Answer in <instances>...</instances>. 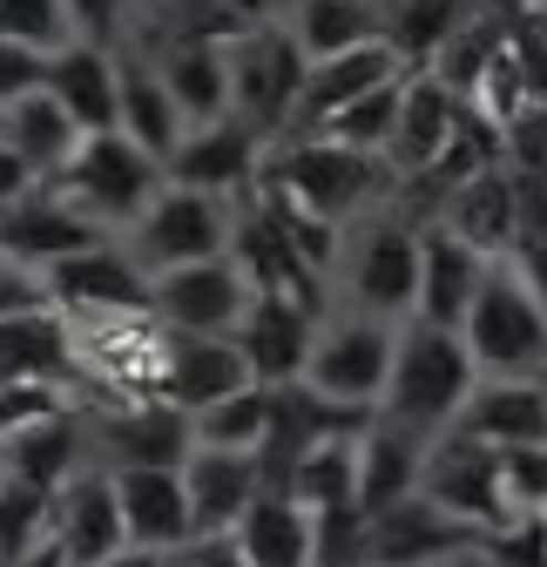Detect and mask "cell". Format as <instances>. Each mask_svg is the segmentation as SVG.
<instances>
[{
	"label": "cell",
	"instance_id": "cell-30",
	"mask_svg": "<svg viewBox=\"0 0 547 567\" xmlns=\"http://www.w3.org/2000/svg\"><path fill=\"white\" fill-rule=\"evenodd\" d=\"M426 433H413V425H392V419H365L359 433V514H379L392 501H405V493H420V466H426Z\"/></svg>",
	"mask_w": 547,
	"mask_h": 567
},
{
	"label": "cell",
	"instance_id": "cell-39",
	"mask_svg": "<svg viewBox=\"0 0 547 567\" xmlns=\"http://www.w3.org/2000/svg\"><path fill=\"white\" fill-rule=\"evenodd\" d=\"M0 41H28L41 54L75 41V21H68L61 0H0Z\"/></svg>",
	"mask_w": 547,
	"mask_h": 567
},
{
	"label": "cell",
	"instance_id": "cell-17",
	"mask_svg": "<svg viewBox=\"0 0 547 567\" xmlns=\"http://www.w3.org/2000/svg\"><path fill=\"white\" fill-rule=\"evenodd\" d=\"M318 318H324V311H311V305H298V298L250 291V305H244V318H237V331H230L237 351L250 359V379H257V385H291V379L305 372V359H311Z\"/></svg>",
	"mask_w": 547,
	"mask_h": 567
},
{
	"label": "cell",
	"instance_id": "cell-27",
	"mask_svg": "<svg viewBox=\"0 0 547 567\" xmlns=\"http://www.w3.org/2000/svg\"><path fill=\"white\" fill-rule=\"evenodd\" d=\"M494 257H481L473 244H460L453 230H440L433 217H420V298H413V318L420 324H446L460 331L473 291H481Z\"/></svg>",
	"mask_w": 547,
	"mask_h": 567
},
{
	"label": "cell",
	"instance_id": "cell-40",
	"mask_svg": "<svg viewBox=\"0 0 547 567\" xmlns=\"http://www.w3.org/2000/svg\"><path fill=\"white\" fill-rule=\"evenodd\" d=\"M48 501L54 493H34L21 480H0V554L21 560L34 540H48Z\"/></svg>",
	"mask_w": 547,
	"mask_h": 567
},
{
	"label": "cell",
	"instance_id": "cell-55",
	"mask_svg": "<svg viewBox=\"0 0 547 567\" xmlns=\"http://www.w3.org/2000/svg\"><path fill=\"white\" fill-rule=\"evenodd\" d=\"M379 8H399V0H379Z\"/></svg>",
	"mask_w": 547,
	"mask_h": 567
},
{
	"label": "cell",
	"instance_id": "cell-36",
	"mask_svg": "<svg viewBox=\"0 0 547 567\" xmlns=\"http://www.w3.org/2000/svg\"><path fill=\"white\" fill-rule=\"evenodd\" d=\"M473 14H481V0H399V8H385V41L399 48L405 68H426Z\"/></svg>",
	"mask_w": 547,
	"mask_h": 567
},
{
	"label": "cell",
	"instance_id": "cell-38",
	"mask_svg": "<svg viewBox=\"0 0 547 567\" xmlns=\"http://www.w3.org/2000/svg\"><path fill=\"white\" fill-rule=\"evenodd\" d=\"M399 89H405V68H399L392 82H379L372 95H359L352 109H338L318 135H331L338 150H359V156L385 163V142H392V122H399Z\"/></svg>",
	"mask_w": 547,
	"mask_h": 567
},
{
	"label": "cell",
	"instance_id": "cell-35",
	"mask_svg": "<svg viewBox=\"0 0 547 567\" xmlns=\"http://www.w3.org/2000/svg\"><path fill=\"white\" fill-rule=\"evenodd\" d=\"M0 142H8V150H14L41 183H48L68 156L82 150V128L68 122V109H61L48 89H34V95H21V102L0 109Z\"/></svg>",
	"mask_w": 547,
	"mask_h": 567
},
{
	"label": "cell",
	"instance_id": "cell-28",
	"mask_svg": "<svg viewBox=\"0 0 547 567\" xmlns=\"http://www.w3.org/2000/svg\"><path fill=\"white\" fill-rule=\"evenodd\" d=\"M135 48L156 61V75H163V89L189 128L230 115V61L217 41H135Z\"/></svg>",
	"mask_w": 547,
	"mask_h": 567
},
{
	"label": "cell",
	"instance_id": "cell-13",
	"mask_svg": "<svg viewBox=\"0 0 547 567\" xmlns=\"http://www.w3.org/2000/svg\"><path fill=\"white\" fill-rule=\"evenodd\" d=\"M460 95L433 75V68H405V89H399V122H392V142H385V176L399 189H413L460 128Z\"/></svg>",
	"mask_w": 547,
	"mask_h": 567
},
{
	"label": "cell",
	"instance_id": "cell-7",
	"mask_svg": "<svg viewBox=\"0 0 547 567\" xmlns=\"http://www.w3.org/2000/svg\"><path fill=\"white\" fill-rule=\"evenodd\" d=\"M224 61H230V115L250 122L264 142H278V135L291 128L298 89H305V68H311L305 48L285 34L278 14H270V21L244 28V34L224 48Z\"/></svg>",
	"mask_w": 547,
	"mask_h": 567
},
{
	"label": "cell",
	"instance_id": "cell-26",
	"mask_svg": "<svg viewBox=\"0 0 547 567\" xmlns=\"http://www.w3.org/2000/svg\"><path fill=\"white\" fill-rule=\"evenodd\" d=\"M82 466H89V412L82 405H61V412H48V419L0 440V480H21L34 493H54Z\"/></svg>",
	"mask_w": 547,
	"mask_h": 567
},
{
	"label": "cell",
	"instance_id": "cell-6",
	"mask_svg": "<svg viewBox=\"0 0 547 567\" xmlns=\"http://www.w3.org/2000/svg\"><path fill=\"white\" fill-rule=\"evenodd\" d=\"M392 338L399 324L345 311V305H324L318 338H311V359H305V385L331 405H352V412H379L385 372H392Z\"/></svg>",
	"mask_w": 547,
	"mask_h": 567
},
{
	"label": "cell",
	"instance_id": "cell-52",
	"mask_svg": "<svg viewBox=\"0 0 547 567\" xmlns=\"http://www.w3.org/2000/svg\"><path fill=\"white\" fill-rule=\"evenodd\" d=\"M217 8H230L244 21H270V14H278V0H217Z\"/></svg>",
	"mask_w": 547,
	"mask_h": 567
},
{
	"label": "cell",
	"instance_id": "cell-32",
	"mask_svg": "<svg viewBox=\"0 0 547 567\" xmlns=\"http://www.w3.org/2000/svg\"><path fill=\"white\" fill-rule=\"evenodd\" d=\"M244 567H318V520L291 493H257L244 520L230 527Z\"/></svg>",
	"mask_w": 547,
	"mask_h": 567
},
{
	"label": "cell",
	"instance_id": "cell-24",
	"mask_svg": "<svg viewBox=\"0 0 547 567\" xmlns=\"http://www.w3.org/2000/svg\"><path fill=\"white\" fill-rule=\"evenodd\" d=\"M102 237H109V230L89 224L75 203H61L48 183H41L34 196H21V203L0 209V257L34 264V270H48V264H61V257H75V250H89V244H102Z\"/></svg>",
	"mask_w": 547,
	"mask_h": 567
},
{
	"label": "cell",
	"instance_id": "cell-16",
	"mask_svg": "<svg viewBox=\"0 0 547 567\" xmlns=\"http://www.w3.org/2000/svg\"><path fill=\"white\" fill-rule=\"evenodd\" d=\"M426 217H433L440 230H453L460 244H473L481 257H494V264L514 257L520 217H514V169H507V156L487 163V169H473V176H460L453 189H440Z\"/></svg>",
	"mask_w": 547,
	"mask_h": 567
},
{
	"label": "cell",
	"instance_id": "cell-37",
	"mask_svg": "<svg viewBox=\"0 0 547 567\" xmlns=\"http://www.w3.org/2000/svg\"><path fill=\"white\" fill-rule=\"evenodd\" d=\"M264 425H270V392L264 385H244L217 405L189 412V440L196 446H230V453H257L264 446Z\"/></svg>",
	"mask_w": 547,
	"mask_h": 567
},
{
	"label": "cell",
	"instance_id": "cell-10",
	"mask_svg": "<svg viewBox=\"0 0 547 567\" xmlns=\"http://www.w3.org/2000/svg\"><path fill=\"white\" fill-rule=\"evenodd\" d=\"M250 305V284L230 257H203V264H169L149 270V318L183 338H230Z\"/></svg>",
	"mask_w": 547,
	"mask_h": 567
},
{
	"label": "cell",
	"instance_id": "cell-34",
	"mask_svg": "<svg viewBox=\"0 0 547 567\" xmlns=\"http://www.w3.org/2000/svg\"><path fill=\"white\" fill-rule=\"evenodd\" d=\"M278 21L305 48V61L345 54V48H365V41L385 34V8H379V0H278Z\"/></svg>",
	"mask_w": 547,
	"mask_h": 567
},
{
	"label": "cell",
	"instance_id": "cell-19",
	"mask_svg": "<svg viewBox=\"0 0 547 567\" xmlns=\"http://www.w3.org/2000/svg\"><path fill=\"white\" fill-rule=\"evenodd\" d=\"M399 48L379 34V41H365V48H345V54H324V61H311L305 68V89H298V109H291V128L278 135V142H291V135H318L338 109H352L359 95H372L379 82H392L399 75Z\"/></svg>",
	"mask_w": 547,
	"mask_h": 567
},
{
	"label": "cell",
	"instance_id": "cell-3",
	"mask_svg": "<svg viewBox=\"0 0 547 567\" xmlns=\"http://www.w3.org/2000/svg\"><path fill=\"white\" fill-rule=\"evenodd\" d=\"M331 291L345 311L405 324L413 318V298H420V217H405L392 203L365 209L345 230V257L331 270Z\"/></svg>",
	"mask_w": 547,
	"mask_h": 567
},
{
	"label": "cell",
	"instance_id": "cell-1",
	"mask_svg": "<svg viewBox=\"0 0 547 567\" xmlns=\"http://www.w3.org/2000/svg\"><path fill=\"white\" fill-rule=\"evenodd\" d=\"M270 196H285L298 209L324 224H359L365 209H379L385 196H399V183L385 176L379 156H359V150H338L331 135H291V142H270L264 156V176H257Z\"/></svg>",
	"mask_w": 547,
	"mask_h": 567
},
{
	"label": "cell",
	"instance_id": "cell-12",
	"mask_svg": "<svg viewBox=\"0 0 547 567\" xmlns=\"http://www.w3.org/2000/svg\"><path fill=\"white\" fill-rule=\"evenodd\" d=\"M420 493L433 507H446L453 520L466 527H500L507 520V486H500V453L466 440V433H440L426 446V466H420Z\"/></svg>",
	"mask_w": 547,
	"mask_h": 567
},
{
	"label": "cell",
	"instance_id": "cell-23",
	"mask_svg": "<svg viewBox=\"0 0 547 567\" xmlns=\"http://www.w3.org/2000/svg\"><path fill=\"white\" fill-rule=\"evenodd\" d=\"M115 128L135 142V150H149L163 169H169V156H176V142L189 135L183 109L169 102V89H163V75H156V61L135 48V41L115 48Z\"/></svg>",
	"mask_w": 547,
	"mask_h": 567
},
{
	"label": "cell",
	"instance_id": "cell-29",
	"mask_svg": "<svg viewBox=\"0 0 547 567\" xmlns=\"http://www.w3.org/2000/svg\"><path fill=\"white\" fill-rule=\"evenodd\" d=\"M8 385H75V331L61 305L0 324V392Z\"/></svg>",
	"mask_w": 547,
	"mask_h": 567
},
{
	"label": "cell",
	"instance_id": "cell-31",
	"mask_svg": "<svg viewBox=\"0 0 547 567\" xmlns=\"http://www.w3.org/2000/svg\"><path fill=\"white\" fill-rule=\"evenodd\" d=\"M48 95L68 109L82 135L115 128V48L102 41H68L48 54Z\"/></svg>",
	"mask_w": 547,
	"mask_h": 567
},
{
	"label": "cell",
	"instance_id": "cell-8",
	"mask_svg": "<svg viewBox=\"0 0 547 567\" xmlns=\"http://www.w3.org/2000/svg\"><path fill=\"white\" fill-rule=\"evenodd\" d=\"M230 230H237V203L230 196H203V189L163 183L143 217L122 230V244L143 257V270H169V264L230 257Z\"/></svg>",
	"mask_w": 547,
	"mask_h": 567
},
{
	"label": "cell",
	"instance_id": "cell-21",
	"mask_svg": "<svg viewBox=\"0 0 547 567\" xmlns=\"http://www.w3.org/2000/svg\"><path fill=\"white\" fill-rule=\"evenodd\" d=\"M183 493H189V534L196 540H224L244 507L264 493V466L257 453H230V446H189L183 460Z\"/></svg>",
	"mask_w": 547,
	"mask_h": 567
},
{
	"label": "cell",
	"instance_id": "cell-42",
	"mask_svg": "<svg viewBox=\"0 0 547 567\" xmlns=\"http://www.w3.org/2000/svg\"><path fill=\"white\" fill-rule=\"evenodd\" d=\"M500 486H507V514H540L547 507V446H507Z\"/></svg>",
	"mask_w": 547,
	"mask_h": 567
},
{
	"label": "cell",
	"instance_id": "cell-44",
	"mask_svg": "<svg viewBox=\"0 0 547 567\" xmlns=\"http://www.w3.org/2000/svg\"><path fill=\"white\" fill-rule=\"evenodd\" d=\"M68 21H75V41H102V48H122L135 34V8L128 0H61Z\"/></svg>",
	"mask_w": 547,
	"mask_h": 567
},
{
	"label": "cell",
	"instance_id": "cell-43",
	"mask_svg": "<svg viewBox=\"0 0 547 567\" xmlns=\"http://www.w3.org/2000/svg\"><path fill=\"white\" fill-rule=\"evenodd\" d=\"M34 311H54V284H48V270L0 257V324H8V318H34Z\"/></svg>",
	"mask_w": 547,
	"mask_h": 567
},
{
	"label": "cell",
	"instance_id": "cell-50",
	"mask_svg": "<svg viewBox=\"0 0 547 567\" xmlns=\"http://www.w3.org/2000/svg\"><path fill=\"white\" fill-rule=\"evenodd\" d=\"M8 567H75V560H68V554L54 547V534H48V540H34V547H28L21 560H8Z\"/></svg>",
	"mask_w": 547,
	"mask_h": 567
},
{
	"label": "cell",
	"instance_id": "cell-9",
	"mask_svg": "<svg viewBox=\"0 0 547 567\" xmlns=\"http://www.w3.org/2000/svg\"><path fill=\"white\" fill-rule=\"evenodd\" d=\"M481 527L453 520L446 507H433L426 493H405V501L365 514L359 534V567H440V560H466L481 554Z\"/></svg>",
	"mask_w": 547,
	"mask_h": 567
},
{
	"label": "cell",
	"instance_id": "cell-20",
	"mask_svg": "<svg viewBox=\"0 0 547 567\" xmlns=\"http://www.w3.org/2000/svg\"><path fill=\"white\" fill-rule=\"evenodd\" d=\"M48 534H54V547L75 560V567H95V560H109L115 547H128L122 540V507H115V480H109V466H82V473H68L61 486H54V501H48Z\"/></svg>",
	"mask_w": 547,
	"mask_h": 567
},
{
	"label": "cell",
	"instance_id": "cell-5",
	"mask_svg": "<svg viewBox=\"0 0 547 567\" xmlns=\"http://www.w3.org/2000/svg\"><path fill=\"white\" fill-rule=\"evenodd\" d=\"M163 183H169V169H163L149 150H135L122 128L82 135V150L48 176V189H54L61 203H75L82 217H89V224H102L109 237H122L135 217H143L149 196H156Z\"/></svg>",
	"mask_w": 547,
	"mask_h": 567
},
{
	"label": "cell",
	"instance_id": "cell-48",
	"mask_svg": "<svg viewBox=\"0 0 547 567\" xmlns=\"http://www.w3.org/2000/svg\"><path fill=\"white\" fill-rule=\"evenodd\" d=\"M183 567H244V554H237L230 534H224V540H189V547H183Z\"/></svg>",
	"mask_w": 547,
	"mask_h": 567
},
{
	"label": "cell",
	"instance_id": "cell-51",
	"mask_svg": "<svg viewBox=\"0 0 547 567\" xmlns=\"http://www.w3.org/2000/svg\"><path fill=\"white\" fill-rule=\"evenodd\" d=\"M169 554H149V547H115L109 560H95V567H163Z\"/></svg>",
	"mask_w": 547,
	"mask_h": 567
},
{
	"label": "cell",
	"instance_id": "cell-25",
	"mask_svg": "<svg viewBox=\"0 0 547 567\" xmlns=\"http://www.w3.org/2000/svg\"><path fill=\"white\" fill-rule=\"evenodd\" d=\"M446 433H466V440H481L494 453L547 446V379H481Z\"/></svg>",
	"mask_w": 547,
	"mask_h": 567
},
{
	"label": "cell",
	"instance_id": "cell-18",
	"mask_svg": "<svg viewBox=\"0 0 547 567\" xmlns=\"http://www.w3.org/2000/svg\"><path fill=\"white\" fill-rule=\"evenodd\" d=\"M115 480V507H122V540L149 547V554H183L189 534V493L183 466H109Z\"/></svg>",
	"mask_w": 547,
	"mask_h": 567
},
{
	"label": "cell",
	"instance_id": "cell-11",
	"mask_svg": "<svg viewBox=\"0 0 547 567\" xmlns=\"http://www.w3.org/2000/svg\"><path fill=\"white\" fill-rule=\"evenodd\" d=\"M89 412V460L95 466H183L189 460V412L163 399H95Z\"/></svg>",
	"mask_w": 547,
	"mask_h": 567
},
{
	"label": "cell",
	"instance_id": "cell-47",
	"mask_svg": "<svg viewBox=\"0 0 547 567\" xmlns=\"http://www.w3.org/2000/svg\"><path fill=\"white\" fill-rule=\"evenodd\" d=\"M41 189V176L8 150V142H0V209H8V203H21V196H34Z\"/></svg>",
	"mask_w": 547,
	"mask_h": 567
},
{
	"label": "cell",
	"instance_id": "cell-33",
	"mask_svg": "<svg viewBox=\"0 0 547 567\" xmlns=\"http://www.w3.org/2000/svg\"><path fill=\"white\" fill-rule=\"evenodd\" d=\"M359 433H365V425H359ZM359 433H331V440L305 446L278 493H291L311 520L318 514H352L359 507Z\"/></svg>",
	"mask_w": 547,
	"mask_h": 567
},
{
	"label": "cell",
	"instance_id": "cell-57",
	"mask_svg": "<svg viewBox=\"0 0 547 567\" xmlns=\"http://www.w3.org/2000/svg\"><path fill=\"white\" fill-rule=\"evenodd\" d=\"M540 520H547V507H540Z\"/></svg>",
	"mask_w": 547,
	"mask_h": 567
},
{
	"label": "cell",
	"instance_id": "cell-22",
	"mask_svg": "<svg viewBox=\"0 0 547 567\" xmlns=\"http://www.w3.org/2000/svg\"><path fill=\"white\" fill-rule=\"evenodd\" d=\"M244 385H257V379H250V359L237 351V338H183V331H169L163 372H156V399L163 405L203 412V405H217V399H230Z\"/></svg>",
	"mask_w": 547,
	"mask_h": 567
},
{
	"label": "cell",
	"instance_id": "cell-41",
	"mask_svg": "<svg viewBox=\"0 0 547 567\" xmlns=\"http://www.w3.org/2000/svg\"><path fill=\"white\" fill-rule=\"evenodd\" d=\"M481 567H547V520L540 514H507L481 540Z\"/></svg>",
	"mask_w": 547,
	"mask_h": 567
},
{
	"label": "cell",
	"instance_id": "cell-14",
	"mask_svg": "<svg viewBox=\"0 0 547 567\" xmlns=\"http://www.w3.org/2000/svg\"><path fill=\"white\" fill-rule=\"evenodd\" d=\"M48 284H54V305L68 318H95V311H149V270L122 237H102L75 257L48 264Z\"/></svg>",
	"mask_w": 547,
	"mask_h": 567
},
{
	"label": "cell",
	"instance_id": "cell-56",
	"mask_svg": "<svg viewBox=\"0 0 547 567\" xmlns=\"http://www.w3.org/2000/svg\"><path fill=\"white\" fill-rule=\"evenodd\" d=\"M0 567H8V554H0Z\"/></svg>",
	"mask_w": 547,
	"mask_h": 567
},
{
	"label": "cell",
	"instance_id": "cell-49",
	"mask_svg": "<svg viewBox=\"0 0 547 567\" xmlns=\"http://www.w3.org/2000/svg\"><path fill=\"white\" fill-rule=\"evenodd\" d=\"M514 264H520V277H527V291H534V305L547 311V250H520Z\"/></svg>",
	"mask_w": 547,
	"mask_h": 567
},
{
	"label": "cell",
	"instance_id": "cell-53",
	"mask_svg": "<svg viewBox=\"0 0 547 567\" xmlns=\"http://www.w3.org/2000/svg\"><path fill=\"white\" fill-rule=\"evenodd\" d=\"M128 8H135V28H143L149 14H163V8H176V0H128Z\"/></svg>",
	"mask_w": 547,
	"mask_h": 567
},
{
	"label": "cell",
	"instance_id": "cell-4",
	"mask_svg": "<svg viewBox=\"0 0 547 567\" xmlns=\"http://www.w3.org/2000/svg\"><path fill=\"white\" fill-rule=\"evenodd\" d=\"M460 344L481 379H547V311L534 305L514 257L487 264L481 291L460 318Z\"/></svg>",
	"mask_w": 547,
	"mask_h": 567
},
{
	"label": "cell",
	"instance_id": "cell-46",
	"mask_svg": "<svg viewBox=\"0 0 547 567\" xmlns=\"http://www.w3.org/2000/svg\"><path fill=\"white\" fill-rule=\"evenodd\" d=\"M34 89H48V54L28 41H0V109L34 95Z\"/></svg>",
	"mask_w": 547,
	"mask_h": 567
},
{
	"label": "cell",
	"instance_id": "cell-45",
	"mask_svg": "<svg viewBox=\"0 0 547 567\" xmlns=\"http://www.w3.org/2000/svg\"><path fill=\"white\" fill-rule=\"evenodd\" d=\"M514 169V163H507ZM514 257L520 250H547V169H514Z\"/></svg>",
	"mask_w": 547,
	"mask_h": 567
},
{
	"label": "cell",
	"instance_id": "cell-15",
	"mask_svg": "<svg viewBox=\"0 0 547 567\" xmlns=\"http://www.w3.org/2000/svg\"><path fill=\"white\" fill-rule=\"evenodd\" d=\"M264 156H270V142H264L250 122L224 115V122H203V128H189V135L176 142V156H169V183L203 189V196H230V203H244V196L257 189V176H264Z\"/></svg>",
	"mask_w": 547,
	"mask_h": 567
},
{
	"label": "cell",
	"instance_id": "cell-2",
	"mask_svg": "<svg viewBox=\"0 0 547 567\" xmlns=\"http://www.w3.org/2000/svg\"><path fill=\"white\" fill-rule=\"evenodd\" d=\"M473 385H481V372H473L460 331L405 318L399 338H392V372H385V392H379V419L413 425V433L440 440L446 425L460 419V405H466Z\"/></svg>",
	"mask_w": 547,
	"mask_h": 567
},
{
	"label": "cell",
	"instance_id": "cell-54",
	"mask_svg": "<svg viewBox=\"0 0 547 567\" xmlns=\"http://www.w3.org/2000/svg\"><path fill=\"white\" fill-rule=\"evenodd\" d=\"M440 567H481V554H466V560H440Z\"/></svg>",
	"mask_w": 547,
	"mask_h": 567
}]
</instances>
